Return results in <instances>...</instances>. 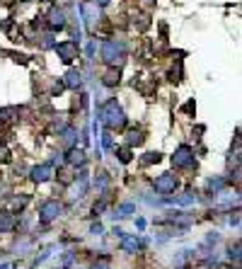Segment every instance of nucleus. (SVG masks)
Instances as JSON below:
<instances>
[{"mask_svg":"<svg viewBox=\"0 0 242 269\" xmlns=\"http://www.w3.org/2000/svg\"><path fill=\"white\" fill-rule=\"evenodd\" d=\"M100 119H102V124H104L109 131L121 129V126L126 124V114H123V109L119 107L117 100H107V102L100 107Z\"/></svg>","mask_w":242,"mask_h":269,"instance_id":"nucleus-1","label":"nucleus"},{"mask_svg":"<svg viewBox=\"0 0 242 269\" xmlns=\"http://www.w3.org/2000/svg\"><path fill=\"white\" fill-rule=\"evenodd\" d=\"M117 155H119V163H123V165H126V163H131V158H133L128 145H121V148H117Z\"/></svg>","mask_w":242,"mask_h":269,"instance_id":"nucleus-18","label":"nucleus"},{"mask_svg":"<svg viewBox=\"0 0 242 269\" xmlns=\"http://www.w3.org/2000/svg\"><path fill=\"white\" fill-rule=\"evenodd\" d=\"M145 5H155V0H145Z\"/></svg>","mask_w":242,"mask_h":269,"instance_id":"nucleus-30","label":"nucleus"},{"mask_svg":"<svg viewBox=\"0 0 242 269\" xmlns=\"http://www.w3.org/2000/svg\"><path fill=\"white\" fill-rule=\"evenodd\" d=\"M131 211H133V204H121L119 208L114 211V216H117V218H126Z\"/></svg>","mask_w":242,"mask_h":269,"instance_id":"nucleus-19","label":"nucleus"},{"mask_svg":"<svg viewBox=\"0 0 242 269\" xmlns=\"http://www.w3.org/2000/svg\"><path fill=\"white\" fill-rule=\"evenodd\" d=\"M119 80H121V70H119V68H112V66H109V70L102 75V83H104L107 87H114V85H119Z\"/></svg>","mask_w":242,"mask_h":269,"instance_id":"nucleus-12","label":"nucleus"},{"mask_svg":"<svg viewBox=\"0 0 242 269\" xmlns=\"http://www.w3.org/2000/svg\"><path fill=\"white\" fill-rule=\"evenodd\" d=\"M102 145H104V148H112V131H109V129L102 134Z\"/></svg>","mask_w":242,"mask_h":269,"instance_id":"nucleus-23","label":"nucleus"},{"mask_svg":"<svg viewBox=\"0 0 242 269\" xmlns=\"http://www.w3.org/2000/svg\"><path fill=\"white\" fill-rule=\"evenodd\" d=\"M78 177H80V182H75V185L70 187V199H80V197L85 194V189H87V175L80 172Z\"/></svg>","mask_w":242,"mask_h":269,"instance_id":"nucleus-10","label":"nucleus"},{"mask_svg":"<svg viewBox=\"0 0 242 269\" xmlns=\"http://www.w3.org/2000/svg\"><path fill=\"white\" fill-rule=\"evenodd\" d=\"M160 153L155 150V153H145V158H143V165H153V163H160Z\"/></svg>","mask_w":242,"mask_h":269,"instance_id":"nucleus-21","label":"nucleus"},{"mask_svg":"<svg viewBox=\"0 0 242 269\" xmlns=\"http://www.w3.org/2000/svg\"><path fill=\"white\" fill-rule=\"evenodd\" d=\"M138 248H141V240L133 238V235H131V238H123V243H121V250H123V252H136Z\"/></svg>","mask_w":242,"mask_h":269,"instance_id":"nucleus-17","label":"nucleus"},{"mask_svg":"<svg viewBox=\"0 0 242 269\" xmlns=\"http://www.w3.org/2000/svg\"><path fill=\"white\" fill-rule=\"evenodd\" d=\"M153 185H155V189H158L160 194H172L175 187H177V177H175L172 172H165V175H160Z\"/></svg>","mask_w":242,"mask_h":269,"instance_id":"nucleus-7","label":"nucleus"},{"mask_svg":"<svg viewBox=\"0 0 242 269\" xmlns=\"http://www.w3.org/2000/svg\"><path fill=\"white\" fill-rule=\"evenodd\" d=\"M80 12H82V17H85V27H87V32H90V34L97 32V24H100V20H102V10H100V5H97V2H82V5H80Z\"/></svg>","mask_w":242,"mask_h":269,"instance_id":"nucleus-3","label":"nucleus"},{"mask_svg":"<svg viewBox=\"0 0 242 269\" xmlns=\"http://www.w3.org/2000/svg\"><path fill=\"white\" fill-rule=\"evenodd\" d=\"M104 206H107V202L102 199L100 204H95V208H92V211H95V213H100V211H104Z\"/></svg>","mask_w":242,"mask_h":269,"instance_id":"nucleus-26","label":"nucleus"},{"mask_svg":"<svg viewBox=\"0 0 242 269\" xmlns=\"http://www.w3.org/2000/svg\"><path fill=\"white\" fill-rule=\"evenodd\" d=\"M39 46H41V49H54V46H56L54 34H44V37H41V41H39Z\"/></svg>","mask_w":242,"mask_h":269,"instance_id":"nucleus-20","label":"nucleus"},{"mask_svg":"<svg viewBox=\"0 0 242 269\" xmlns=\"http://www.w3.org/2000/svg\"><path fill=\"white\" fill-rule=\"evenodd\" d=\"M92 233H95V235H100V233H102V226H100V223H95V226H92Z\"/></svg>","mask_w":242,"mask_h":269,"instance_id":"nucleus-27","label":"nucleus"},{"mask_svg":"<svg viewBox=\"0 0 242 269\" xmlns=\"http://www.w3.org/2000/svg\"><path fill=\"white\" fill-rule=\"evenodd\" d=\"M145 141V136L141 129H128V134H126V145L128 148H133V145H141Z\"/></svg>","mask_w":242,"mask_h":269,"instance_id":"nucleus-13","label":"nucleus"},{"mask_svg":"<svg viewBox=\"0 0 242 269\" xmlns=\"http://www.w3.org/2000/svg\"><path fill=\"white\" fill-rule=\"evenodd\" d=\"M102 61L112 68H121V63L126 61V46H123V41H117V39L102 41Z\"/></svg>","mask_w":242,"mask_h":269,"instance_id":"nucleus-2","label":"nucleus"},{"mask_svg":"<svg viewBox=\"0 0 242 269\" xmlns=\"http://www.w3.org/2000/svg\"><path fill=\"white\" fill-rule=\"evenodd\" d=\"M65 160H68L70 165H82V163H85V153L78 150V148H70L68 155H65Z\"/></svg>","mask_w":242,"mask_h":269,"instance_id":"nucleus-16","label":"nucleus"},{"mask_svg":"<svg viewBox=\"0 0 242 269\" xmlns=\"http://www.w3.org/2000/svg\"><path fill=\"white\" fill-rule=\"evenodd\" d=\"M20 114H22L20 107H2V109H0V122H5V124H7V122H15Z\"/></svg>","mask_w":242,"mask_h":269,"instance_id":"nucleus-14","label":"nucleus"},{"mask_svg":"<svg viewBox=\"0 0 242 269\" xmlns=\"http://www.w3.org/2000/svg\"><path fill=\"white\" fill-rule=\"evenodd\" d=\"M194 109H196V104H194V100H189V102L184 104V112H186V114H191Z\"/></svg>","mask_w":242,"mask_h":269,"instance_id":"nucleus-25","label":"nucleus"},{"mask_svg":"<svg viewBox=\"0 0 242 269\" xmlns=\"http://www.w3.org/2000/svg\"><path fill=\"white\" fill-rule=\"evenodd\" d=\"M46 24H49V29H51V32L65 29V24H68V22H65V12H63L60 7L54 5V7L49 10V15H46Z\"/></svg>","mask_w":242,"mask_h":269,"instance_id":"nucleus-6","label":"nucleus"},{"mask_svg":"<svg viewBox=\"0 0 242 269\" xmlns=\"http://www.w3.org/2000/svg\"><path fill=\"white\" fill-rule=\"evenodd\" d=\"M95 2H97V5H100V7H104V5H109V2H112V0H95Z\"/></svg>","mask_w":242,"mask_h":269,"instance_id":"nucleus-29","label":"nucleus"},{"mask_svg":"<svg viewBox=\"0 0 242 269\" xmlns=\"http://www.w3.org/2000/svg\"><path fill=\"white\" fill-rule=\"evenodd\" d=\"M172 165L175 167H191L194 165V150L189 145H180L172 155Z\"/></svg>","mask_w":242,"mask_h":269,"instance_id":"nucleus-5","label":"nucleus"},{"mask_svg":"<svg viewBox=\"0 0 242 269\" xmlns=\"http://www.w3.org/2000/svg\"><path fill=\"white\" fill-rule=\"evenodd\" d=\"M32 180H34V182H46V180H51V163H44V165L32 167Z\"/></svg>","mask_w":242,"mask_h":269,"instance_id":"nucleus-9","label":"nucleus"},{"mask_svg":"<svg viewBox=\"0 0 242 269\" xmlns=\"http://www.w3.org/2000/svg\"><path fill=\"white\" fill-rule=\"evenodd\" d=\"M63 85H65V87H70V90H78V87L82 85V75H80V70H68V73H65Z\"/></svg>","mask_w":242,"mask_h":269,"instance_id":"nucleus-11","label":"nucleus"},{"mask_svg":"<svg viewBox=\"0 0 242 269\" xmlns=\"http://www.w3.org/2000/svg\"><path fill=\"white\" fill-rule=\"evenodd\" d=\"M56 49V54H59V59L63 63H73L75 59H78V54H80V49H78V41L75 39H68V41H60L54 46Z\"/></svg>","mask_w":242,"mask_h":269,"instance_id":"nucleus-4","label":"nucleus"},{"mask_svg":"<svg viewBox=\"0 0 242 269\" xmlns=\"http://www.w3.org/2000/svg\"><path fill=\"white\" fill-rule=\"evenodd\" d=\"M12 228H15L12 213H10V211H2V213H0V233H10Z\"/></svg>","mask_w":242,"mask_h":269,"instance_id":"nucleus-15","label":"nucleus"},{"mask_svg":"<svg viewBox=\"0 0 242 269\" xmlns=\"http://www.w3.org/2000/svg\"><path fill=\"white\" fill-rule=\"evenodd\" d=\"M170 80H172V83H180L182 80V61H177V68L170 70Z\"/></svg>","mask_w":242,"mask_h":269,"instance_id":"nucleus-22","label":"nucleus"},{"mask_svg":"<svg viewBox=\"0 0 242 269\" xmlns=\"http://www.w3.org/2000/svg\"><path fill=\"white\" fill-rule=\"evenodd\" d=\"M0 163H10V150H7L5 145L0 148Z\"/></svg>","mask_w":242,"mask_h":269,"instance_id":"nucleus-24","label":"nucleus"},{"mask_svg":"<svg viewBox=\"0 0 242 269\" xmlns=\"http://www.w3.org/2000/svg\"><path fill=\"white\" fill-rule=\"evenodd\" d=\"M92 269H107V260H102L100 265H95V267H92Z\"/></svg>","mask_w":242,"mask_h":269,"instance_id":"nucleus-28","label":"nucleus"},{"mask_svg":"<svg viewBox=\"0 0 242 269\" xmlns=\"http://www.w3.org/2000/svg\"><path fill=\"white\" fill-rule=\"evenodd\" d=\"M60 208H63V206H60L56 199H49V202L41 204V208H39V218H41L44 223H49V221H54V218L59 216Z\"/></svg>","mask_w":242,"mask_h":269,"instance_id":"nucleus-8","label":"nucleus"}]
</instances>
